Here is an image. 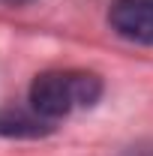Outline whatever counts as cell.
Returning a JSON list of instances; mask_svg holds the SVG:
<instances>
[{
    "mask_svg": "<svg viewBox=\"0 0 153 156\" xmlns=\"http://www.w3.org/2000/svg\"><path fill=\"white\" fill-rule=\"evenodd\" d=\"M120 156H153V141H135L126 150H120Z\"/></svg>",
    "mask_w": 153,
    "mask_h": 156,
    "instance_id": "cell-4",
    "label": "cell"
},
{
    "mask_svg": "<svg viewBox=\"0 0 153 156\" xmlns=\"http://www.w3.org/2000/svg\"><path fill=\"white\" fill-rule=\"evenodd\" d=\"M108 24L129 42L153 45V0H117L108 12Z\"/></svg>",
    "mask_w": 153,
    "mask_h": 156,
    "instance_id": "cell-2",
    "label": "cell"
},
{
    "mask_svg": "<svg viewBox=\"0 0 153 156\" xmlns=\"http://www.w3.org/2000/svg\"><path fill=\"white\" fill-rule=\"evenodd\" d=\"M54 132V120L42 117L33 105H3L0 108V135L6 138H42Z\"/></svg>",
    "mask_w": 153,
    "mask_h": 156,
    "instance_id": "cell-3",
    "label": "cell"
},
{
    "mask_svg": "<svg viewBox=\"0 0 153 156\" xmlns=\"http://www.w3.org/2000/svg\"><path fill=\"white\" fill-rule=\"evenodd\" d=\"M102 96V78L81 69H51L33 78L30 84V105L48 120L81 111L96 105Z\"/></svg>",
    "mask_w": 153,
    "mask_h": 156,
    "instance_id": "cell-1",
    "label": "cell"
},
{
    "mask_svg": "<svg viewBox=\"0 0 153 156\" xmlns=\"http://www.w3.org/2000/svg\"><path fill=\"white\" fill-rule=\"evenodd\" d=\"M6 6H24V3H30V0H3Z\"/></svg>",
    "mask_w": 153,
    "mask_h": 156,
    "instance_id": "cell-5",
    "label": "cell"
}]
</instances>
